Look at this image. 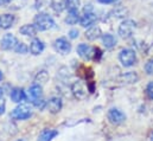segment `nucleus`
Returning a JSON list of instances; mask_svg holds the SVG:
<instances>
[{"instance_id":"obj_1","label":"nucleus","mask_w":153,"mask_h":141,"mask_svg":"<svg viewBox=\"0 0 153 141\" xmlns=\"http://www.w3.org/2000/svg\"><path fill=\"white\" fill-rule=\"evenodd\" d=\"M35 25L39 31H48L55 27V20L46 13H39L35 18Z\"/></svg>"},{"instance_id":"obj_2","label":"nucleus","mask_w":153,"mask_h":141,"mask_svg":"<svg viewBox=\"0 0 153 141\" xmlns=\"http://www.w3.org/2000/svg\"><path fill=\"white\" fill-rule=\"evenodd\" d=\"M119 59H120V62H121V64L123 67L129 68L133 64H135V62H137V55L131 49H123V50H121V52L119 55Z\"/></svg>"},{"instance_id":"obj_3","label":"nucleus","mask_w":153,"mask_h":141,"mask_svg":"<svg viewBox=\"0 0 153 141\" xmlns=\"http://www.w3.org/2000/svg\"><path fill=\"white\" fill-rule=\"evenodd\" d=\"M134 30H135V22L131 20V19H126L120 24L117 32H119V36L121 38L127 39V38H129L131 36L133 35Z\"/></svg>"},{"instance_id":"obj_4","label":"nucleus","mask_w":153,"mask_h":141,"mask_svg":"<svg viewBox=\"0 0 153 141\" xmlns=\"http://www.w3.org/2000/svg\"><path fill=\"white\" fill-rule=\"evenodd\" d=\"M31 108L27 105H20L11 113V117L14 120H26L31 116Z\"/></svg>"},{"instance_id":"obj_5","label":"nucleus","mask_w":153,"mask_h":141,"mask_svg":"<svg viewBox=\"0 0 153 141\" xmlns=\"http://www.w3.org/2000/svg\"><path fill=\"white\" fill-rule=\"evenodd\" d=\"M108 120L113 125H120V123H122L126 120V115L121 110H119L116 108H112L108 111Z\"/></svg>"},{"instance_id":"obj_6","label":"nucleus","mask_w":153,"mask_h":141,"mask_svg":"<svg viewBox=\"0 0 153 141\" xmlns=\"http://www.w3.org/2000/svg\"><path fill=\"white\" fill-rule=\"evenodd\" d=\"M77 52L79 57H82L83 59H91L95 55V49H93L87 44H79L77 46Z\"/></svg>"},{"instance_id":"obj_7","label":"nucleus","mask_w":153,"mask_h":141,"mask_svg":"<svg viewBox=\"0 0 153 141\" xmlns=\"http://www.w3.org/2000/svg\"><path fill=\"white\" fill-rule=\"evenodd\" d=\"M18 40L17 38L11 33H7L2 37L1 42H0V46L2 50H11V49H14V46L17 45Z\"/></svg>"},{"instance_id":"obj_8","label":"nucleus","mask_w":153,"mask_h":141,"mask_svg":"<svg viewBox=\"0 0 153 141\" xmlns=\"http://www.w3.org/2000/svg\"><path fill=\"white\" fill-rule=\"evenodd\" d=\"M55 49H56L59 53L67 55V53H69L70 50H71V44H70L65 38H58V39H56V42H55Z\"/></svg>"},{"instance_id":"obj_9","label":"nucleus","mask_w":153,"mask_h":141,"mask_svg":"<svg viewBox=\"0 0 153 141\" xmlns=\"http://www.w3.org/2000/svg\"><path fill=\"white\" fill-rule=\"evenodd\" d=\"M96 19H97V17L93 11L91 12H84V14L79 18V24L83 27H89L96 22Z\"/></svg>"},{"instance_id":"obj_10","label":"nucleus","mask_w":153,"mask_h":141,"mask_svg":"<svg viewBox=\"0 0 153 141\" xmlns=\"http://www.w3.org/2000/svg\"><path fill=\"white\" fill-rule=\"evenodd\" d=\"M29 99L32 101V103L37 102L39 100L43 99V93H42V87L39 84H33L30 89H29Z\"/></svg>"},{"instance_id":"obj_11","label":"nucleus","mask_w":153,"mask_h":141,"mask_svg":"<svg viewBox=\"0 0 153 141\" xmlns=\"http://www.w3.org/2000/svg\"><path fill=\"white\" fill-rule=\"evenodd\" d=\"M71 90H73L75 97H77V99H84L85 95H87L85 87H84V84H83L82 82H79V81H77V82H75V83L73 84Z\"/></svg>"},{"instance_id":"obj_12","label":"nucleus","mask_w":153,"mask_h":141,"mask_svg":"<svg viewBox=\"0 0 153 141\" xmlns=\"http://www.w3.org/2000/svg\"><path fill=\"white\" fill-rule=\"evenodd\" d=\"M46 107H48L50 113L56 114V113H58L62 109V100L59 97H52V99H50L48 101Z\"/></svg>"},{"instance_id":"obj_13","label":"nucleus","mask_w":153,"mask_h":141,"mask_svg":"<svg viewBox=\"0 0 153 141\" xmlns=\"http://www.w3.org/2000/svg\"><path fill=\"white\" fill-rule=\"evenodd\" d=\"M14 23V16L13 14H1L0 16V27L4 30L10 29Z\"/></svg>"},{"instance_id":"obj_14","label":"nucleus","mask_w":153,"mask_h":141,"mask_svg":"<svg viewBox=\"0 0 153 141\" xmlns=\"http://www.w3.org/2000/svg\"><path fill=\"white\" fill-rule=\"evenodd\" d=\"M11 99L13 102L16 103H20L23 102L24 100H26V95H25V91L20 88H14L12 91H11Z\"/></svg>"},{"instance_id":"obj_15","label":"nucleus","mask_w":153,"mask_h":141,"mask_svg":"<svg viewBox=\"0 0 153 141\" xmlns=\"http://www.w3.org/2000/svg\"><path fill=\"white\" fill-rule=\"evenodd\" d=\"M43 50H44V43L42 40H39L38 38H35L30 44V52L36 56V55L42 53Z\"/></svg>"},{"instance_id":"obj_16","label":"nucleus","mask_w":153,"mask_h":141,"mask_svg":"<svg viewBox=\"0 0 153 141\" xmlns=\"http://www.w3.org/2000/svg\"><path fill=\"white\" fill-rule=\"evenodd\" d=\"M101 37V29L99 26H91L85 31V38L88 40H95Z\"/></svg>"},{"instance_id":"obj_17","label":"nucleus","mask_w":153,"mask_h":141,"mask_svg":"<svg viewBox=\"0 0 153 141\" xmlns=\"http://www.w3.org/2000/svg\"><path fill=\"white\" fill-rule=\"evenodd\" d=\"M57 134H58V132L55 131V129H45L39 135L38 141H51Z\"/></svg>"},{"instance_id":"obj_18","label":"nucleus","mask_w":153,"mask_h":141,"mask_svg":"<svg viewBox=\"0 0 153 141\" xmlns=\"http://www.w3.org/2000/svg\"><path fill=\"white\" fill-rule=\"evenodd\" d=\"M20 33L24 36H27V37H33V36H36L37 33V27H36V25H30V24H27V25H24L23 27H20Z\"/></svg>"},{"instance_id":"obj_19","label":"nucleus","mask_w":153,"mask_h":141,"mask_svg":"<svg viewBox=\"0 0 153 141\" xmlns=\"http://www.w3.org/2000/svg\"><path fill=\"white\" fill-rule=\"evenodd\" d=\"M102 43L107 49H112L113 46H115L116 44V38L111 33H106L102 35Z\"/></svg>"},{"instance_id":"obj_20","label":"nucleus","mask_w":153,"mask_h":141,"mask_svg":"<svg viewBox=\"0 0 153 141\" xmlns=\"http://www.w3.org/2000/svg\"><path fill=\"white\" fill-rule=\"evenodd\" d=\"M77 22H79L78 11H71V12H69L68 17L65 18V23L69 24V25H75Z\"/></svg>"},{"instance_id":"obj_21","label":"nucleus","mask_w":153,"mask_h":141,"mask_svg":"<svg viewBox=\"0 0 153 141\" xmlns=\"http://www.w3.org/2000/svg\"><path fill=\"white\" fill-rule=\"evenodd\" d=\"M51 7L55 12L61 13L65 8V2L63 0H51Z\"/></svg>"},{"instance_id":"obj_22","label":"nucleus","mask_w":153,"mask_h":141,"mask_svg":"<svg viewBox=\"0 0 153 141\" xmlns=\"http://www.w3.org/2000/svg\"><path fill=\"white\" fill-rule=\"evenodd\" d=\"M65 7L69 12L71 11H78L79 8V0H65Z\"/></svg>"},{"instance_id":"obj_23","label":"nucleus","mask_w":153,"mask_h":141,"mask_svg":"<svg viewBox=\"0 0 153 141\" xmlns=\"http://www.w3.org/2000/svg\"><path fill=\"white\" fill-rule=\"evenodd\" d=\"M49 79V75H48V72L45 70H43V71H40L38 75L36 76V79H35V82L37 83V84H44L46 81Z\"/></svg>"},{"instance_id":"obj_24","label":"nucleus","mask_w":153,"mask_h":141,"mask_svg":"<svg viewBox=\"0 0 153 141\" xmlns=\"http://www.w3.org/2000/svg\"><path fill=\"white\" fill-rule=\"evenodd\" d=\"M122 78H123V81L127 82V83H133V82H135V81L138 79V76H137L135 73H133V72H128V73L123 75Z\"/></svg>"},{"instance_id":"obj_25","label":"nucleus","mask_w":153,"mask_h":141,"mask_svg":"<svg viewBox=\"0 0 153 141\" xmlns=\"http://www.w3.org/2000/svg\"><path fill=\"white\" fill-rule=\"evenodd\" d=\"M17 53H26L27 52V46L24 43H17V45L13 49Z\"/></svg>"},{"instance_id":"obj_26","label":"nucleus","mask_w":153,"mask_h":141,"mask_svg":"<svg viewBox=\"0 0 153 141\" xmlns=\"http://www.w3.org/2000/svg\"><path fill=\"white\" fill-rule=\"evenodd\" d=\"M145 70H146L147 73L153 75V59L149 61V62L146 63V65H145Z\"/></svg>"},{"instance_id":"obj_27","label":"nucleus","mask_w":153,"mask_h":141,"mask_svg":"<svg viewBox=\"0 0 153 141\" xmlns=\"http://www.w3.org/2000/svg\"><path fill=\"white\" fill-rule=\"evenodd\" d=\"M146 94H147V96L153 100V82H150L149 83V85H147V88H146Z\"/></svg>"},{"instance_id":"obj_28","label":"nucleus","mask_w":153,"mask_h":141,"mask_svg":"<svg viewBox=\"0 0 153 141\" xmlns=\"http://www.w3.org/2000/svg\"><path fill=\"white\" fill-rule=\"evenodd\" d=\"M69 37L71 38V39H75L78 37V31L75 30V29H73V30H70V32H69Z\"/></svg>"},{"instance_id":"obj_29","label":"nucleus","mask_w":153,"mask_h":141,"mask_svg":"<svg viewBox=\"0 0 153 141\" xmlns=\"http://www.w3.org/2000/svg\"><path fill=\"white\" fill-rule=\"evenodd\" d=\"M12 0H0V6H6L11 2Z\"/></svg>"},{"instance_id":"obj_30","label":"nucleus","mask_w":153,"mask_h":141,"mask_svg":"<svg viewBox=\"0 0 153 141\" xmlns=\"http://www.w3.org/2000/svg\"><path fill=\"white\" fill-rule=\"evenodd\" d=\"M99 2H101V4H112V1L111 0H97Z\"/></svg>"},{"instance_id":"obj_31","label":"nucleus","mask_w":153,"mask_h":141,"mask_svg":"<svg viewBox=\"0 0 153 141\" xmlns=\"http://www.w3.org/2000/svg\"><path fill=\"white\" fill-rule=\"evenodd\" d=\"M2 95H4V93H2V89L0 88V102H2L4 100H2Z\"/></svg>"},{"instance_id":"obj_32","label":"nucleus","mask_w":153,"mask_h":141,"mask_svg":"<svg viewBox=\"0 0 153 141\" xmlns=\"http://www.w3.org/2000/svg\"><path fill=\"white\" fill-rule=\"evenodd\" d=\"M2 78H4V75H2V72H1V71H0V81H1V79H2Z\"/></svg>"},{"instance_id":"obj_33","label":"nucleus","mask_w":153,"mask_h":141,"mask_svg":"<svg viewBox=\"0 0 153 141\" xmlns=\"http://www.w3.org/2000/svg\"><path fill=\"white\" fill-rule=\"evenodd\" d=\"M151 141H153V134L151 135Z\"/></svg>"},{"instance_id":"obj_34","label":"nucleus","mask_w":153,"mask_h":141,"mask_svg":"<svg viewBox=\"0 0 153 141\" xmlns=\"http://www.w3.org/2000/svg\"><path fill=\"white\" fill-rule=\"evenodd\" d=\"M111 1H112V2H114V1H116V0H111Z\"/></svg>"},{"instance_id":"obj_35","label":"nucleus","mask_w":153,"mask_h":141,"mask_svg":"<svg viewBox=\"0 0 153 141\" xmlns=\"http://www.w3.org/2000/svg\"><path fill=\"white\" fill-rule=\"evenodd\" d=\"M18 141H23V140H18Z\"/></svg>"}]
</instances>
